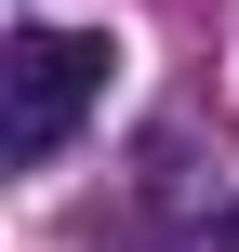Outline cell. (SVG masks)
<instances>
[{"instance_id":"cell-1","label":"cell","mask_w":239,"mask_h":252,"mask_svg":"<svg viewBox=\"0 0 239 252\" xmlns=\"http://www.w3.org/2000/svg\"><path fill=\"white\" fill-rule=\"evenodd\" d=\"M106 66H120L106 27H13V53H0V146L40 173V159L106 106Z\"/></svg>"},{"instance_id":"cell-2","label":"cell","mask_w":239,"mask_h":252,"mask_svg":"<svg viewBox=\"0 0 239 252\" xmlns=\"http://www.w3.org/2000/svg\"><path fill=\"white\" fill-rule=\"evenodd\" d=\"M186 252H239V213H213V226H200V239H186Z\"/></svg>"}]
</instances>
